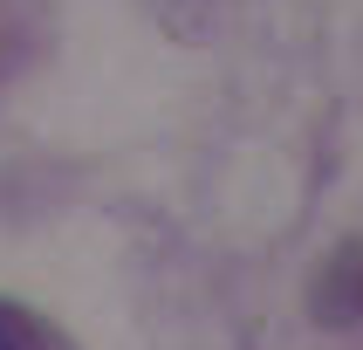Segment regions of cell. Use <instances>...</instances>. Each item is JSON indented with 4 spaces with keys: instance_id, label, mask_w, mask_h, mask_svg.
<instances>
[{
    "instance_id": "6da1fadb",
    "label": "cell",
    "mask_w": 363,
    "mask_h": 350,
    "mask_svg": "<svg viewBox=\"0 0 363 350\" xmlns=\"http://www.w3.org/2000/svg\"><path fill=\"white\" fill-rule=\"evenodd\" d=\"M308 316H315V329L363 323V241H336L323 254V268L308 275Z\"/></svg>"
},
{
    "instance_id": "7a4b0ae2",
    "label": "cell",
    "mask_w": 363,
    "mask_h": 350,
    "mask_svg": "<svg viewBox=\"0 0 363 350\" xmlns=\"http://www.w3.org/2000/svg\"><path fill=\"white\" fill-rule=\"evenodd\" d=\"M0 350H48L41 323H35L21 302H0Z\"/></svg>"
}]
</instances>
